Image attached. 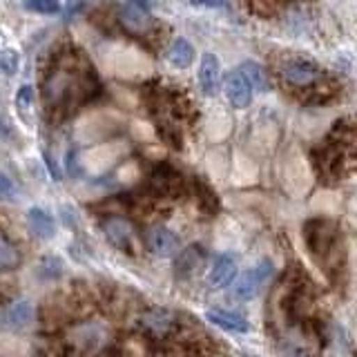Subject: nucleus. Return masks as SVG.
<instances>
[{
	"instance_id": "1",
	"label": "nucleus",
	"mask_w": 357,
	"mask_h": 357,
	"mask_svg": "<svg viewBox=\"0 0 357 357\" xmlns=\"http://www.w3.org/2000/svg\"><path fill=\"white\" fill-rule=\"evenodd\" d=\"M98 89L92 67L78 52L61 54L43 83V100L50 114L67 116Z\"/></svg>"
},
{
	"instance_id": "2",
	"label": "nucleus",
	"mask_w": 357,
	"mask_h": 357,
	"mask_svg": "<svg viewBox=\"0 0 357 357\" xmlns=\"http://www.w3.org/2000/svg\"><path fill=\"white\" fill-rule=\"evenodd\" d=\"M304 241H306L308 252L326 268H331V264H335V268L340 266V257H337L340 230L333 221L321 219V217L308 219L304 223Z\"/></svg>"
},
{
	"instance_id": "3",
	"label": "nucleus",
	"mask_w": 357,
	"mask_h": 357,
	"mask_svg": "<svg viewBox=\"0 0 357 357\" xmlns=\"http://www.w3.org/2000/svg\"><path fill=\"white\" fill-rule=\"evenodd\" d=\"M275 275V264L271 259H261L257 266H252L250 271H245L241 279L232 286L230 297L234 301H250L261 293L264 286L271 282Z\"/></svg>"
},
{
	"instance_id": "4",
	"label": "nucleus",
	"mask_w": 357,
	"mask_h": 357,
	"mask_svg": "<svg viewBox=\"0 0 357 357\" xmlns=\"http://www.w3.org/2000/svg\"><path fill=\"white\" fill-rule=\"evenodd\" d=\"M279 74H282V78L288 85H293L297 89H312V87H317L324 78V72L319 67L304 59H288L282 65Z\"/></svg>"
},
{
	"instance_id": "5",
	"label": "nucleus",
	"mask_w": 357,
	"mask_h": 357,
	"mask_svg": "<svg viewBox=\"0 0 357 357\" xmlns=\"http://www.w3.org/2000/svg\"><path fill=\"white\" fill-rule=\"evenodd\" d=\"M183 176L167 163L156 165L150 176V190L159 197H176L183 190Z\"/></svg>"
},
{
	"instance_id": "6",
	"label": "nucleus",
	"mask_w": 357,
	"mask_h": 357,
	"mask_svg": "<svg viewBox=\"0 0 357 357\" xmlns=\"http://www.w3.org/2000/svg\"><path fill=\"white\" fill-rule=\"evenodd\" d=\"M105 340H107V333L100 324H81V326L72 328L70 333L72 346L83 353H96L100 346L105 344Z\"/></svg>"
},
{
	"instance_id": "7",
	"label": "nucleus",
	"mask_w": 357,
	"mask_h": 357,
	"mask_svg": "<svg viewBox=\"0 0 357 357\" xmlns=\"http://www.w3.org/2000/svg\"><path fill=\"white\" fill-rule=\"evenodd\" d=\"M100 230L107 237V241L114 245V248L123 250V252H134L132 243H134V232L132 226L121 217H107L103 223H100Z\"/></svg>"
},
{
	"instance_id": "8",
	"label": "nucleus",
	"mask_w": 357,
	"mask_h": 357,
	"mask_svg": "<svg viewBox=\"0 0 357 357\" xmlns=\"http://www.w3.org/2000/svg\"><path fill=\"white\" fill-rule=\"evenodd\" d=\"M223 92H226V98L232 107L237 109H243L252 103V87L250 83L245 81L243 74L237 70V72H230L226 76V81H223Z\"/></svg>"
},
{
	"instance_id": "9",
	"label": "nucleus",
	"mask_w": 357,
	"mask_h": 357,
	"mask_svg": "<svg viewBox=\"0 0 357 357\" xmlns=\"http://www.w3.org/2000/svg\"><path fill=\"white\" fill-rule=\"evenodd\" d=\"M237 277V259L230 252H221L215 261L210 266L208 273V286L210 288H226L232 284V279Z\"/></svg>"
},
{
	"instance_id": "10",
	"label": "nucleus",
	"mask_w": 357,
	"mask_h": 357,
	"mask_svg": "<svg viewBox=\"0 0 357 357\" xmlns=\"http://www.w3.org/2000/svg\"><path fill=\"white\" fill-rule=\"evenodd\" d=\"M36 317V308L29 299H16L3 310V326L7 331H22Z\"/></svg>"
},
{
	"instance_id": "11",
	"label": "nucleus",
	"mask_w": 357,
	"mask_h": 357,
	"mask_svg": "<svg viewBox=\"0 0 357 357\" xmlns=\"http://www.w3.org/2000/svg\"><path fill=\"white\" fill-rule=\"evenodd\" d=\"M199 85L206 96H215L221 87V63L215 54L206 52L199 65Z\"/></svg>"
},
{
	"instance_id": "12",
	"label": "nucleus",
	"mask_w": 357,
	"mask_h": 357,
	"mask_svg": "<svg viewBox=\"0 0 357 357\" xmlns=\"http://www.w3.org/2000/svg\"><path fill=\"white\" fill-rule=\"evenodd\" d=\"M148 248L152 255L156 257H163V259H167V257H172L178 252V237L172 232V230H167L163 226H156L148 232Z\"/></svg>"
},
{
	"instance_id": "13",
	"label": "nucleus",
	"mask_w": 357,
	"mask_h": 357,
	"mask_svg": "<svg viewBox=\"0 0 357 357\" xmlns=\"http://www.w3.org/2000/svg\"><path fill=\"white\" fill-rule=\"evenodd\" d=\"M27 226L33 237H38L43 241L52 239L56 234V221L50 212H45L43 208H31L27 212Z\"/></svg>"
},
{
	"instance_id": "14",
	"label": "nucleus",
	"mask_w": 357,
	"mask_h": 357,
	"mask_svg": "<svg viewBox=\"0 0 357 357\" xmlns=\"http://www.w3.org/2000/svg\"><path fill=\"white\" fill-rule=\"evenodd\" d=\"M208 321L215 324V326L223 328V331H232V333H248L250 331V324L248 319H243L237 312H230V310H223V308H215V310H208Z\"/></svg>"
},
{
	"instance_id": "15",
	"label": "nucleus",
	"mask_w": 357,
	"mask_h": 357,
	"mask_svg": "<svg viewBox=\"0 0 357 357\" xmlns=\"http://www.w3.org/2000/svg\"><path fill=\"white\" fill-rule=\"evenodd\" d=\"M206 261V255H204V248H199V245H190L185 248L181 255H178L176 259V275L178 277H192L201 266Z\"/></svg>"
},
{
	"instance_id": "16",
	"label": "nucleus",
	"mask_w": 357,
	"mask_h": 357,
	"mask_svg": "<svg viewBox=\"0 0 357 357\" xmlns=\"http://www.w3.org/2000/svg\"><path fill=\"white\" fill-rule=\"evenodd\" d=\"M165 56H167V61H170V65L176 67V70H188L195 61V47L185 38H174L170 47H167Z\"/></svg>"
},
{
	"instance_id": "17",
	"label": "nucleus",
	"mask_w": 357,
	"mask_h": 357,
	"mask_svg": "<svg viewBox=\"0 0 357 357\" xmlns=\"http://www.w3.org/2000/svg\"><path fill=\"white\" fill-rule=\"evenodd\" d=\"M141 324L148 331H152L154 335H165L174 326V315L163 310V308H154L150 312H145V315L141 317Z\"/></svg>"
},
{
	"instance_id": "18",
	"label": "nucleus",
	"mask_w": 357,
	"mask_h": 357,
	"mask_svg": "<svg viewBox=\"0 0 357 357\" xmlns=\"http://www.w3.org/2000/svg\"><path fill=\"white\" fill-rule=\"evenodd\" d=\"M239 72L243 74L245 81L250 83L252 92H268V87H271V81H268V74H266V70H264L259 63L245 61V63H241Z\"/></svg>"
},
{
	"instance_id": "19",
	"label": "nucleus",
	"mask_w": 357,
	"mask_h": 357,
	"mask_svg": "<svg viewBox=\"0 0 357 357\" xmlns=\"http://www.w3.org/2000/svg\"><path fill=\"white\" fill-rule=\"evenodd\" d=\"M121 20H123V25H126L130 31H137V33L148 31L150 22H152L148 11L137 9V7H132V5H128L126 9L121 11Z\"/></svg>"
},
{
	"instance_id": "20",
	"label": "nucleus",
	"mask_w": 357,
	"mask_h": 357,
	"mask_svg": "<svg viewBox=\"0 0 357 357\" xmlns=\"http://www.w3.org/2000/svg\"><path fill=\"white\" fill-rule=\"evenodd\" d=\"M65 273V264L61 257L56 255H47L36 264V277L43 279V282H54Z\"/></svg>"
},
{
	"instance_id": "21",
	"label": "nucleus",
	"mask_w": 357,
	"mask_h": 357,
	"mask_svg": "<svg viewBox=\"0 0 357 357\" xmlns=\"http://www.w3.org/2000/svg\"><path fill=\"white\" fill-rule=\"evenodd\" d=\"M195 183V192L199 195V204L201 208H204L206 212H217L219 208V199L217 195L212 192V190L204 183V181H192Z\"/></svg>"
},
{
	"instance_id": "22",
	"label": "nucleus",
	"mask_w": 357,
	"mask_h": 357,
	"mask_svg": "<svg viewBox=\"0 0 357 357\" xmlns=\"http://www.w3.org/2000/svg\"><path fill=\"white\" fill-rule=\"evenodd\" d=\"M18 261H20L18 250L9 243L7 237H3V241H0V268L7 273V271H11V268H16Z\"/></svg>"
},
{
	"instance_id": "23",
	"label": "nucleus",
	"mask_w": 357,
	"mask_h": 357,
	"mask_svg": "<svg viewBox=\"0 0 357 357\" xmlns=\"http://www.w3.org/2000/svg\"><path fill=\"white\" fill-rule=\"evenodd\" d=\"M18 65H20V56L16 50H3V54H0V67H3L5 76H14L18 72Z\"/></svg>"
},
{
	"instance_id": "24",
	"label": "nucleus",
	"mask_w": 357,
	"mask_h": 357,
	"mask_svg": "<svg viewBox=\"0 0 357 357\" xmlns=\"http://www.w3.org/2000/svg\"><path fill=\"white\" fill-rule=\"evenodd\" d=\"M25 7L38 14H56L61 9L59 0H25Z\"/></svg>"
},
{
	"instance_id": "25",
	"label": "nucleus",
	"mask_w": 357,
	"mask_h": 357,
	"mask_svg": "<svg viewBox=\"0 0 357 357\" xmlns=\"http://www.w3.org/2000/svg\"><path fill=\"white\" fill-rule=\"evenodd\" d=\"M33 103V87L31 85H22L18 89V94H16V105L20 109H29Z\"/></svg>"
},
{
	"instance_id": "26",
	"label": "nucleus",
	"mask_w": 357,
	"mask_h": 357,
	"mask_svg": "<svg viewBox=\"0 0 357 357\" xmlns=\"http://www.w3.org/2000/svg\"><path fill=\"white\" fill-rule=\"evenodd\" d=\"M0 195H3L5 201H9L11 197H14V183H11V178L7 174L0 176Z\"/></svg>"
},
{
	"instance_id": "27",
	"label": "nucleus",
	"mask_w": 357,
	"mask_h": 357,
	"mask_svg": "<svg viewBox=\"0 0 357 357\" xmlns=\"http://www.w3.org/2000/svg\"><path fill=\"white\" fill-rule=\"evenodd\" d=\"M195 5H204V7H212V9H221L228 5V0H192Z\"/></svg>"
},
{
	"instance_id": "28",
	"label": "nucleus",
	"mask_w": 357,
	"mask_h": 357,
	"mask_svg": "<svg viewBox=\"0 0 357 357\" xmlns=\"http://www.w3.org/2000/svg\"><path fill=\"white\" fill-rule=\"evenodd\" d=\"M61 212H63V217H65V223H67V226H70V228H76V215H74V210H72L70 206H63Z\"/></svg>"
},
{
	"instance_id": "29",
	"label": "nucleus",
	"mask_w": 357,
	"mask_h": 357,
	"mask_svg": "<svg viewBox=\"0 0 357 357\" xmlns=\"http://www.w3.org/2000/svg\"><path fill=\"white\" fill-rule=\"evenodd\" d=\"M130 5L137 7V9H143V11H150V3H148V0H130Z\"/></svg>"
}]
</instances>
